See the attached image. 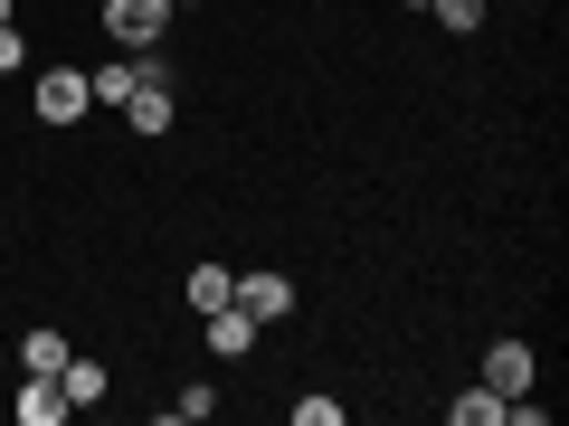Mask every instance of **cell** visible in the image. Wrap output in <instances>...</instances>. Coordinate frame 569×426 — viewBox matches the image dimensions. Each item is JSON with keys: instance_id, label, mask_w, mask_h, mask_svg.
Wrapping results in <instances>:
<instances>
[{"instance_id": "obj_9", "label": "cell", "mask_w": 569, "mask_h": 426, "mask_svg": "<svg viewBox=\"0 0 569 426\" xmlns=\"http://www.w3.org/2000/svg\"><path fill=\"white\" fill-rule=\"evenodd\" d=\"M447 426H503V398L493 388H466V398H447Z\"/></svg>"}, {"instance_id": "obj_1", "label": "cell", "mask_w": 569, "mask_h": 426, "mask_svg": "<svg viewBox=\"0 0 569 426\" xmlns=\"http://www.w3.org/2000/svg\"><path fill=\"white\" fill-rule=\"evenodd\" d=\"M104 29H114L123 48H152L171 29V0H104Z\"/></svg>"}, {"instance_id": "obj_4", "label": "cell", "mask_w": 569, "mask_h": 426, "mask_svg": "<svg viewBox=\"0 0 569 426\" xmlns=\"http://www.w3.org/2000/svg\"><path fill=\"white\" fill-rule=\"evenodd\" d=\"M123 114H133V133H171V77H142L123 95Z\"/></svg>"}, {"instance_id": "obj_6", "label": "cell", "mask_w": 569, "mask_h": 426, "mask_svg": "<svg viewBox=\"0 0 569 426\" xmlns=\"http://www.w3.org/2000/svg\"><path fill=\"white\" fill-rule=\"evenodd\" d=\"M247 342H257V313H238V294H228V304L209 313V351H219V361H238Z\"/></svg>"}, {"instance_id": "obj_12", "label": "cell", "mask_w": 569, "mask_h": 426, "mask_svg": "<svg viewBox=\"0 0 569 426\" xmlns=\"http://www.w3.org/2000/svg\"><path fill=\"white\" fill-rule=\"evenodd\" d=\"M20 361L39 369V379H58V369H67V342H58V332H29V342H20Z\"/></svg>"}, {"instance_id": "obj_5", "label": "cell", "mask_w": 569, "mask_h": 426, "mask_svg": "<svg viewBox=\"0 0 569 426\" xmlns=\"http://www.w3.org/2000/svg\"><path fill=\"white\" fill-rule=\"evenodd\" d=\"M142 77H171V67H162V58H133V67H96V77H86V95H96V104H123V95H133Z\"/></svg>"}, {"instance_id": "obj_14", "label": "cell", "mask_w": 569, "mask_h": 426, "mask_svg": "<svg viewBox=\"0 0 569 426\" xmlns=\"http://www.w3.org/2000/svg\"><path fill=\"white\" fill-rule=\"evenodd\" d=\"M0 67H20V29L10 20H0Z\"/></svg>"}, {"instance_id": "obj_8", "label": "cell", "mask_w": 569, "mask_h": 426, "mask_svg": "<svg viewBox=\"0 0 569 426\" xmlns=\"http://www.w3.org/2000/svg\"><path fill=\"white\" fill-rule=\"evenodd\" d=\"M20 417H29V426H58V417H67V388L29 369V388H20Z\"/></svg>"}, {"instance_id": "obj_11", "label": "cell", "mask_w": 569, "mask_h": 426, "mask_svg": "<svg viewBox=\"0 0 569 426\" xmlns=\"http://www.w3.org/2000/svg\"><path fill=\"white\" fill-rule=\"evenodd\" d=\"M58 388H67V407H96V398H104V369H96V361H67Z\"/></svg>"}, {"instance_id": "obj_10", "label": "cell", "mask_w": 569, "mask_h": 426, "mask_svg": "<svg viewBox=\"0 0 569 426\" xmlns=\"http://www.w3.org/2000/svg\"><path fill=\"white\" fill-rule=\"evenodd\" d=\"M228 294H238V275H228V265H190V304H200V313H219Z\"/></svg>"}, {"instance_id": "obj_13", "label": "cell", "mask_w": 569, "mask_h": 426, "mask_svg": "<svg viewBox=\"0 0 569 426\" xmlns=\"http://www.w3.org/2000/svg\"><path fill=\"white\" fill-rule=\"evenodd\" d=\"M427 10H437L447 29H475V20H485V0H427Z\"/></svg>"}, {"instance_id": "obj_2", "label": "cell", "mask_w": 569, "mask_h": 426, "mask_svg": "<svg viewBox=\"0 0 569 426\" xmlns=\"http://www.w3.org/2000/svg\"><path fill=\"white\" fill-rule=\"evenodd\" d=\"M86 104H96V95H86V67H48V77H39V114L48 123H77Z\"/></svg>"}, {"instance_id": "obj_7", "label": "cell", "mask_w": 569, "mask_h": 426, "mask_svg": "<svg viewBox=\"0 0 569 426\" xmlns=\"http://www.w3.org/2000/svg\"><path fill=\"white\" fill-rule=\"evenodd\" d=\"M284 304H295V284H284V275H238V313H257V323H276Z\"/></svg>"}, {"instance_id": "obj_3", "label": "cell", "mask_w": 569, "mask_h": 426, "mask_svg": "<svg viewBox=\"0 0 569 426\" xmlns=\"http://www.w3.org/2000/svg\"><path fill=\"white\" fill-rule=\"evenodd\" d=\"M485 388H493V398H522V388H531V351L522 342H493L485 351Z\"/></svg>"}, {"instance_id": "obj_15", "label": "cell", "mask_w": 569, "mask_h": 426, "mask_svg": "<svg viewBox=\"0 0 569 426\" xmlns=\"http://www.w3.org/2000/svg\"><path fill=\"white\" fill-rule=\"evenodd\" d=\"M0 20H10V0H0Z\"/></svg>"}]
</instances>
